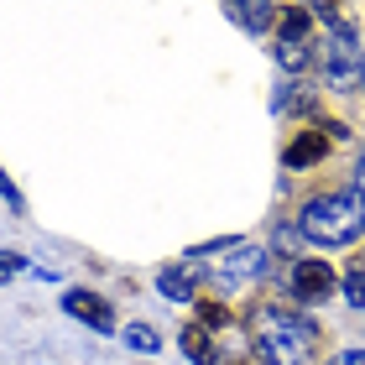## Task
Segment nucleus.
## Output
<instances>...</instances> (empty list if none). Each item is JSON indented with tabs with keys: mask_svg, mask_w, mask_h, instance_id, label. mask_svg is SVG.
Segmentation results:
<instances>
[{
	"mask_svg": "<svg viewBox=\"0 0 365 365\" xmlns=\"http://www.w3.org/2000/svg\"><path fill=\"white\" fill-rule=\"evenodd\" d=\"M297 230L319 245H350L360 230H365V193L360 188H344V193H324L297 214Z\"/></svg>",
	"mask_w": 365,
	"mask_h": 365,
	"instance_id": "f257e3e1",
	"label": "nucleus"
},
{
	"mask_svg": "<svg viewBox=\"0 0 365 365\" xmlns=\"http://www.w3.org/2000/svg\"><path fill=\"white\" fill-rule=\"evenodd\" d=\"M308 339H313V324L292 319V313H282V308L251 313V344L267 365H297L303 350H308Z\"/></svg>",
	"mask_w": 365,
	"mask_h": 365,
	"instance_id": "f03ea898",
	"label": "nucleus"
},
{
	"mask_svg": "<svg viewBox=\"0 0 365 365\" xmlns=\"http://www.w3.org/2000/svg\"><path fill=\"white\" fill-rule=\"evenodd\" d=\"M324 68H329V84H334V89H350V84L365 78L350 26H334V37H329V47H324Z\"/></svg>",
	"mask_w": 365,
	"mask_h": 365,
	"instance_id": "7ed1b4c3",
	"label": "nucleus"
},
{
	"mask_svg": "<svg viewBox=\"0 0 365 365\" xmlns=\"http://www.w3.org/2000/svg\"><path fill=\"white\" fill-rule=\"evenodd\" d=\"M198 282H204V261L198 256H182V261H173V267L157 272V287H162V297H173V303H193Z\"/></svg>",
	"mask_w": 365,
	"mask_h": 365,
	"instance_id": "20e7f679",
	"label": "nucleus"
},
{
	"mask_svg": "<svg viewBox=\"0 0 365 365\" xmlns=\"http://www.w3.org/2000/svg\"><path fill=\"white\" fill-rule=\"evenodd\" d=\"M334 292V267L329 261H297L292 267V297L297 303H324Z\"/></svg>",
	"mask_w": 365,
	"mask_h": 365,
	"instance_id": "39448f33",
	"label": "nucleus"
},
{
	"mask_svg": "<svg viewBox=\"0 0 365 365\" xmlns=\"http://www.w3.org/2000/svg\"><path fill=\"white\" fill-rule=\"evenodd\" d=\"M261 272H267V251L251 245V240H240L235 256L220 261V277H225V282H251V277H261Z\"/></svg>",
	"mask_w": 365,
	"mask_h": 365,
	"instance_id": "423d86ee",
	"label": "nucleus"
},
{
	"mask_svg": "<svg viewBox=\"0 0 365 365\" xmlns=\"http://www.w3.org/2000/svg\"><path fill=\"white\" fill-rule=\"evenodd\" d=\"M63 308H68L73 319L94 324L99 334H105V329H115V313H110V303H105V297H94V292H84V287H73L68 297H63Z\"/></svg>",
	"mask_w": 365,
	"mask_h": 365,
	"instance_id": "0eeeda50",
	"label": "nucleus"
},
{
	"mask_svg": "<svg viewBox=\"0 0 365 365\" xmlns=\"http://www.w3.org/2000/svg\"><path fill=\"white\" fill-rule=\"evenodd\" d=\"M329 157V130H297V141L287 146V168H313V162Z\"/></svg>",
	"mask_w": 365,
	"mask_h": 365,
	"instance_id": "6e6552de",
	"label": "nucleus"
},
{
	"mask_svg": "<svg viewBox=\"0 0 365 365\" xmlns=\"http://www.w3.org/2000/svg\"><path fill=\"white\" fill-rule=\"evenodd\" d=\"M240 16V26H251V31H272L277 26V6L272 0H230Z\"/></svg>",
	"mask_w": 365,
	"mask_h": 365,
	"instance_id": "1a4fd4ad",
	"label": "nucleus"
},
{
	"mask_svg": "<svg viewBox=\"0 0 365 365\" xmlns=\"http://www.w3.org/2000/svg\"><path fill=\"white\" fill-rule=\"evenodd\" d=\"M178 344H182V355H188L193 365H214V339H209L204 324H188V329L178 334Z\"/></svg>",
	"mask_w": 365,
	"mask_h": 365,
	"instance_id": "9d476101",
	"label": "nucleus"
},
{
	"mask_svg": "<svg viewBox=\"0 0 365 365\" xmlns=\"http://www.w3.org/2000/svg\"><path fill=\"white\" fill-rule=\"evenodd\" d=\"M308 21H313V16H308L303 6H282V11H277L282 42H303V37H308Z\"/></svg>",
	"mask_w": 365,
	"mask_h": 365,
	"instance_id": "9b49d317",
	"label": "nucleus"
},
{
	"mask_svg": "<svg viewBox=\"0 0 365 365\" xmlns=\"http://www.w3.org/2000/svg\"><path fill=\"white\" fill-rule=\"evenodd\" d=\"M125 344H130L136 355H157V350H162V339H157L152 324H125Z\"/></svg>",
	"mask_w": 365,
	"mask_h": 365,
	"instance_id": "f8f14e48",
	"label": "nucleus"
},
{
	"mask_svg": "<svg viewBox=\"0 0 365 365\" xmlns=\"http://www.w3.org/2000/svg\"><path fill=\"white\" fill-rule=\"evenodd\" d=\"M277 63H282L287 73H303V68H308V47H303V42H277Z\"/></svg>",
	"mask_w": 365,
	"mask_h": 365,
	"instance_id": "ddd939ff",
	"label": "nucleus"
},
{
	"mask_svg": "<svg viewBox=\"0 0 365 365\" xmlns=\"http://www.w3.org/2000/svg\"><path fill=\"white\" fill-rule=\"evenodd\" d=\"M344 297H350L355 308H365V261H360V267H350V272H344Z\"/></svg>",
	"mask_w": 365,
	"mask_h": 365,
	"instance_id": "4468645a",
	"label": "nucleus"
},
{
	"mask_svg": "<svg viewBox=\"0 0 365 365\" xmlns=\"http://www.w3.org/2000/svg\"><path fill=\"white\" fill-rule=\"evenodd\" d=\"M225 319H230L225 303H214V297H204V303H198V324H204V329H220Z\"/></svg>",
	"mask_w": 365,
	"mask_h": 365,
	"instance_id": "2eb2a0df",
	"label": "nucleus"
},
{
	"mask_svg": "<svg viewBox=\"0 0 365 365\" xmlns=\"http://www.w3.org/2000/svg\"><path fill=\"white\" fill-rule=\"evenodd\" d=\"M0 193H6V204H11V209H21V193H16V182H11L6 173H0Z\"/></svg>",
	"mask_w": 365,
	"mask_h": 365,
	"instance_id": "dca6fc26",
	"label": "nucleus"
},
{
	"mask_svg": "<svg viewBox=\"0 0 365 365\" xmlns=\"http://www.w3.org/2000/svg\"><path fill=\"white\" fill-rule=\"evenodd\" d=\"M6 272H26V261H21V256H11V251H6V256H0V277H6Z\"/></svg>",
	"mask_w": 365,
	"mask_h": 365,
	"instance_id": "f3484780",
	"label": "nucleus"
},
{
	"mask_svg": "<svg viewBox=\"0 0 365 365\" xmlns=\"http://www.w3.org/2000/svg\"><path fill=\"white\" fill-rule=\"evenodd\" d=\"M329 365H365V350H344V355H334Z\"/></svg>",
	"mask_w": 365,
	"mask_h": 365,
	"instance_id": "a211bd4d",
	"label": "nucleus"
},
{
	"mask_svg": "<svg viewBox=\"0 0 365 365\" xmlns=\"http://www.w3.org/2000/svg\"><path fill=\"white\" fill-rule=\"evenodd\" d=\"M355 182H360V193H365V152H360V168H355Z\"/></svg>",
	"mask_w": 365,
	"mask_h": 365,
	"instance_id": "6ab92c4d",
	"label": "nucleus"
}]
</instances>
